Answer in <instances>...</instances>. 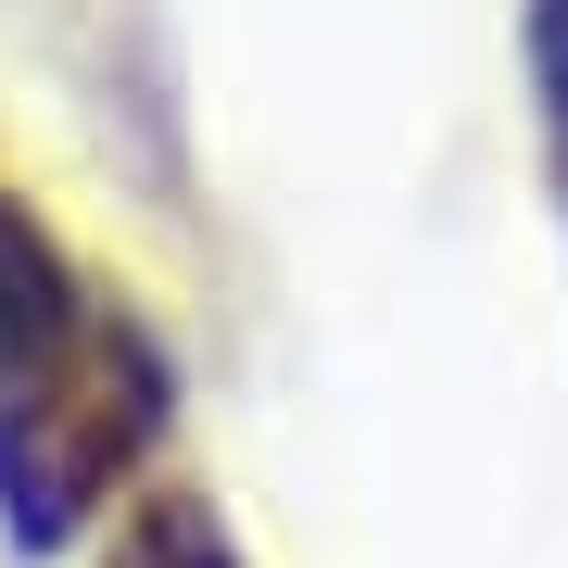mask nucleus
<instances>
[{
    "label": "nucleus",
    "mask_w": 568,
    "mask_h": 568,
    "mask_svg": "<svg viewBox=\"0 0 568 568\" xmlns=\"http://www.w3.org/2000/svg\"><path fill=\"white\" fill-rule=\"evenodd\" d=\"M152 429H164V354L126 316H102L63 379L0 405V518H13V544L51 556L63 530H89V506L152 455Z\"/></svg>",
    "instance_id": "obj_1"
},
{
    "label": "nucleus",
    "mask_w": 568,
    "mask_h": 568,
    "mask_svg": "<svg viewBox=\"0 0 568 568\" xmlns=\"http://www.w3.org/2000/svg\"><path fill=\"white\" fill-rule=\"evenodd\" d=\"M530 89H544V140H556V190H568V0H530Z\"/></svg>",
    "instance_id": "obj_4"
},
{
    "label": "nucleus",
    "mask_w": 568,
    "mask_h": 568,
    "mask_svg": "<svg viewBox=\"0 0 568 568\" xmlns=\"http://www.w3.org/2000/svg\"><path fill=\"white\" fill-rule=\"evenodd\" d=\"M89 328H102V304L77 291L63 241L13 203V190H0V405H26L39 379H63Z\"/></svg>",
    "instance_id": "obj_2"
},
{
    "label": "nucleus",
    "mask_w": 568,
    "mask_h": 568,
    "mask_svg": "<svg viewBox=\"0 0 568 568\" xmlns=\"http://www.w3.org/2000/svg\"><path fill=\"white\" fill-rule=\"evenodd\" d=\"M102 568H241V544L215 530V506H203V493H140Z\"/></svg>",
    "instance_id": "obj_3"
}]
</instances>
